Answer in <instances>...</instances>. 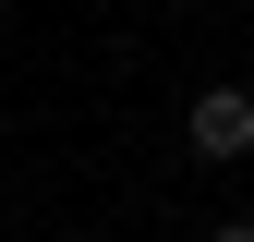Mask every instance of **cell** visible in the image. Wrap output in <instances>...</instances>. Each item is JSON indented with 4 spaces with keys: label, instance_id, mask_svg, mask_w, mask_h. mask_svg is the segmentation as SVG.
Masks as SVG:
<instances>
[{
    "label": "cell",
    "instance_id": "1",
    "mask_svg": "<svg viewBox=\"0 0 254 242\" xmlns=\"http://www.w3.org/2000/svg\"><path fill=\"white\" fill-rule=\"evenodd\" d=\"M182 133H194V158H254V97L242 85H206V97L182 109Z\"/></svg>",
    "mask_w": 254,
    "mask_h": 242
},
{
    "label": "cell",
    "instance_id": "2",
    "mask_svg": "<svg viewBox=\"0 0 254 242\" xmlns=\"http://www.w3.org/2000/svg\"><path fill=\"white\" fill-rule=\"evenodd\" d=\"M218 242H254V218H218Z\"/></svg>",
    "mask_w": 254,
    "mask_h": 242
}]
</instances>
